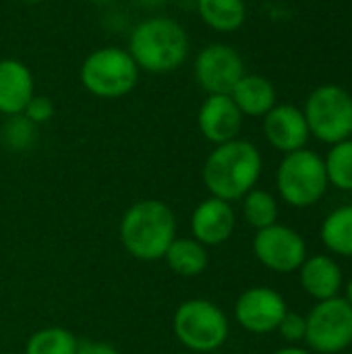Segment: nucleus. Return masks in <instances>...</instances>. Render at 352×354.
Listing matches in <instances>:
<instances>
[{"mask_svg": "<svg viewBox=\"0 0 352 354\" xmlns=\"http://www.w3.org/2000/svg\"><path fill=\"white\" fill-rule=\"evenodd\" d=\"M276 185L288 205L309 207L324 197L330 183L324 160L315 151L303 147L284 156L278 166Z\"/></svg>", "mask_w": 352, "mask_h": 354, "instance_id": "39448f33", "label": "nucleus"}, {"mask_svg": "<svg viewBox=\"0 0 352 354\" xmlns=\"http://www.w3.org/2000/svg\"><path fill=\"white\" fill-rule=\"evenodd\" d=\"M81 85L95 97L118 100L129 95L139 81V66L129 50L108 46L93 50L81 64Z\"/></svg>", "mask_w": 352, "mask_h": 354, "instance_id": "20e7f679", "label": "nucleus"}, {"mask_svg": "<svg viewBox=\"0 0 352 354\" xmlns=\"http://www.w3.org/2000/svg\"><path fill=\"white\" fill-rule=\"evenodd\" d=\"M243 214H245V220L253 228L261 230V228H268V226L276 224V220H278V203L268 191L251 189L243 197Z\"/></svg>", "mask_w": 352, "mask_h": 354, "instance_id": "4be33fe9", "label": "nucleus"}, {"mask_svg": "<svg viewBox=\"0 0 352 354\" xmlns=\"http://www.w3.org/2000/svg\"><path fill=\"white\" fill-rule=\"evenodd\" d=\"M324 245L338 255L352 257V205L332 212L322 224Z\"/></svg>", "mask_w": 352, "mask_h": 354, "instance_id": "aec40b11", "label": "nucleus"}, {"mask_svg": "<svg viewBox=\"0 0 352 354\" xmlns=\"http://www.w3.org/2000/svg\"><path fill=\"white\" fill-rule=\"evenodd\" d=\"M263 133L270 145L284 153L303 149L311 135L303 110L290 104L274 106L263 116Z\"/></svg>", "mask_w": 352, "mask_h": 354, "instance_id": "f8f14e48", "label": "nucleus"}, {"mask_svg": "<svg viewBox=\"0 0 352 354\" xmlns=\"http://www.w3.org/2000/svg\"><path fill=\"white\" fill-rule=\"evenodd\" d=\"M234 226H237V216L232 205L218 197H210L201 201L191 216L193 239L199 241L203 247L226 243L232 236Z\"/></svg>", "mask_w": 352, "mask_h": 354, "instance_id": "4468645a", "label": "nucleus"}, {"mask_svg": "<svg viewBox=\"0 0 352 354\" xmlns=\"http://www.w3.org/2000/svg\"><path fill=\"white\" fill-rule=\"evenodd\" d=\"M274 354H309L305 348H297V346H288V348H282V351H278V353Z\"/></svg>", "mask_w": 352, "mask_h": 354, "instance_id": "cd10ccee", "label": "nucleus"}, {"mask_svg": "<svg viewBox=\"0 0 352 354\" xmlns=\"http://www.w3.org/2000/svg\"><path fill=\"white\" fill-rule=\"evenodd\" d=\"M33 75L29 66L17 58L0 60V114H23L29 100L35 95Z\"/></svg>", "mask_w": 352, "mask_h": 354, "instance_id": "2eb2a0df", "label": "nucleus"}, {"mask_svg": "<svg viewBox=\"0 0 352 354\" xmlns=\"http://www.w3.org/2000/svg\"><path fill=\"white\" fill-rule=\"evenodd\" d=\"M23 2H29V4H37V2H44V0H23Z\"/></svg>", "mask_w": 352, "mask_h": 354, "instance_id": "7c9ffc66", "label": "nucleus"}, {"mask_svg": "<svg viewBox=\"0 0 352 354\" xmlns=\"http://www.w3.org/2000/svg\"><path fill=\"white\" fill-rule=\"evenodd\" d=\"M118 232L124 249L135 259L158 261L164 259L176 239V220L164 201L143 199L124 212Z\"/></svg>", "mask_w": 352, "mask_h": 354, "instance_id": "7ed1b4c3", "label": "nucleus"}, {"mask_svg": "<svg viewBox=\"0 0 352 354\" xmlns=\"http://www.w3.org/2000/svg\"><path fill=\"white\" fill-rule=\"evenodd\" d=\"M91 2H98V4H106V2H112V0H91Z\"/></svg>", "mask_w": 352, "mask_h": 354, "instance_id": "c756f323", "label": "nucleus"}, {"mask_svg": "<svg viewBox=\"0 0 352 354\" xmlns=\"http://www.w3.org/2000/svg\"><path fill=\"white\" fill-rule=\"evenodd\" d=\"M307 344L322 354L342 353L352 346V307L346 299L319 301L307 315Z\"/></svg>", "mask_w": 352, "mask_h": 354, "instance_id": "6e6552de", "label": "nucleus"}, {"mask_svg": "<svg viewBox=\"0 0 352 354\" xmlns=\"http://www.w3.org/2000/svg\"><path fill=\"white\" fill-rule=\"evenodd\" d=\"M23 116H25L27 120H31L35 127H37V124H44V122H48V120L54 116V104H52V100L46 97V95H33V97L29 100V104L25 106Z\"/></svg>", "mask_w": 352, "mask_h": 354, "instance_id": "393cba45", "label": "nucleus"}, {"mask_svg": "<svg viewBox=\"0 0 352 354\" xmlns=\"http://www.w3.org/2000/svg\"><path fill=\"white\" fill-rule=\"evenodd\" d=\"M201 21L220 33H232L243 27L247 19L245 0H197Z\"/></svg>", "mask_w": 352, "mask_h": 354, "instance_id": "a211bd4d", "label": "nucleus"}, {"mask_svg": "<svg viewBox=\"0 0 352 354\" xmlns=\"http://www.w3.org/2000/svg\"><path fill=\"white\" fill-rule=\"evenodd\" d=\"M174 334L180 344L195 353H212L228 338V319L218 305L205 299H191L174 313Z\"/></svg>", "mask_w": 352, "mask_h": 354, "instance_id": "423d86ee", "label": "nucleus"}, {"mask_svg": "<svg viewBox=\"0 0 352 354\" xmlns=\"http://www.w3.org/2000/svg\"><path fill=\"white\" fill-rule=\"evenodd\" d=\"M286 313L288 311L282 295L268 286H255L245 290L234 305L237 322L253 334H268L278 330Z\"/></svg>", "mask_w": 352, "mask_h": 354, "instance_id": "9b49d317", "label": "nucleus"}, {"mask_svg": "<svg viewBox=\"0 0 352 354\" xmlns=\"http://www.w3.org/2000/svg\"><path fill=\"white\" fill-rule=\"evenodd\" d=\"M193 75L207 95H230L245 75V62L234 48L226 44H210L197 54Z\"/></svg>", "mask_w": 352, "mask_h": 354, "instance_id": "1a4fd4ad", "label": "nucleus"}, {"mask_svg": "<svg viewBox=\"0 0 352 354\" xmlns=\"http://www.w3.org/2000/svg\"><path fill=\"white\" fill-rule=\"evenodd\" d=\"M309 133L324 143H340L351 137L352 95L340 85H322L303 108Z\"/></svg>", "mask_w": 352, "mask_h": 354, "instance_id": "0eeeda50", "label": "nucleus"}, {"mask_svg": "<svg viewBox=\"0 0 352 354\" xmlns=\"http://www.w3.org/2000/svg\"><path fill=\"white\" fill-rule=\"evenodd\" d=\"M164 259L174 274L185 278L199 276L207 268V251L195 239H174Z\"/></svg>", "mask_w": 352, "mask_h": 354, "instance_id": "6ab92c4d", "label": "nucleus"}, {"mask_svg": "<svg viewBox=\"0 0 352 354\" xmlns=\"http://www.w3.org/2000/svg\"><path fill=\"white\" fill-rule=\"evenodd\" d=\"M0 139L8 149L25 151L35 141V124L31 120H27L23 114L8 116V120L0 129Z\"/></svg>", "mask_w": 352, "mask_h": 354, "instance_id": "b1692460", "label": "nucleus"}, {"mask_svg": "<svg viewBox=\"0 0 352 354\" xmlns=\"http://www.w3.org/2000/svg\"><path fill=\"white\" fill-rule=\"evenodd\" d=\"M282 338L290 344H297L301 340H305L307 334V317L299 315V313H286L284 319L278 326Z\"/></svg>", "mask_w": 352, "mask_h": 354, "instance_id": "a878e982", "label": "nucleus"}, {"mask_svg": "<svg viewBox=\"0 0 352 354\" xmlns=\"http://www.w3.org/2000/svg\"><path fill=\"white\" fill-rule=\"evenodd\" d=\"M129 54L139 71L164 75L180 68L189 56V35L170 17H149L141 21L129 37Z\"/></svg>", "mask_w": 352, "mask_h": 354, "instance_id": "f03ea898", "label": "nucleus"}, {"mask_svg": "<svg viewBox=\"0 0 352 354\" xmlns=\"http://www.w3.org/2000/svg\"><path fill=\"white\" fill-rule=\"evenodd\" d=\"M77 348L75 334L64 328H46L29 338L25 354H77Z\"/></svg>", "mask_w": 352, "mask_h": 354, "instance_id": "412c9836", "label": "nucleus"}, {"mask_svg": "<svg viewBox=\"0 0 352 354\" xmlns=\"http://www.w3.org/2000/svg\"><path fill=\"white\" fill-rule=\"evenodd\" d=\"M232 102L243 116H266L276 106V87L261 75H243L230 91Z\"/></svg>", "mask_w": 352, "mask_h": 354, "instance_id": "f3484780", "label": "nucleus"}, {"mask_svg": "<svg viewBox=\"0 0 352 354\" xmlns=\"http://www.w3.org/2000/svg\"><path fill=\"white\" fill-rule=\"evenodd\" d=\"M77 354H118V351L102 342H85V344H79Z\"/></svg>", "mask_w": 352, "mask_h": 354, "instance_id": "bb28decb", "label": "nucleus"}, {"mask_svg": "<svg viewBox=\"0 0 352 354\" xmlns=\"http://www.w3.org/2000/svg\"><path fill=\"white\" fill-rule=\"evenodd\" d=\"M346 301H349V305L352 307V280L351 284H349V288H346Z\"/></svg>", "mask_w": 352, "mask_h": 354, "instance_id": "c85d7f7f", "label": "nucleus"}, {"mask_svg": "<svg viewBox=\"0 0 352 354\" xmlns=\"http://www.w3.org/2000/svg\"><path fill=\"white\" fill-rule=\"evenodd\" d=\"M203 183L212 197L224 201L243 199L261 174L259 149L243 139H232L228 143L216 145L203 164Z\"/></svg>", "mask_w": 352, "mask_h": 354, "instance_id": "f257e3e1", "label": "nucleus"}, {"mask_svg": "<svg viewBox=\"0 0 352 354\" xmlns=\"http://www.w3.org/2000/svg\"><path fill=\"white\" fill-rule=\"evenodd\" d=\"M197 124L207 141L222 145L239 137L243 114L230 95H207L199 108Z\"/></svg>", "mask_w": 352, "mask_h": 354, "instance_id": "ddd939ff", "label": "nucleus"}, {"mask_svg": "<svg viewBox=\"0 0 352 354\" xmlns=\"http://www.w3.org/2000/svg\"><path fill=\"white\" fill-rule=\"evenodd\" d=\"M301 270V284L305 292L317 301H328L338 295L342 288V272L332 257L315 255L303 261Z\"/></svg>", "mask_w": 352, "mask_h": 354, "instance_id": "dca6fc26", "label": "nucleus"}, {"mask_svg": "<svg viewBox=\"0 0 352 354\" xmlns=\"http://www.w3.org/2000/svg\"><path fill=\"white\" fill-rule=\"evenodd\" d=\"M324 164L328 183L342 191H352V139L334 143Z\"/></svg>", "mask_w": 352, "mask_h": 354, "instance_id": "5701e85b", "label": "nucleus"}, {"mask_svg": "<svg viewBox=\"0 0 352 354\" xmlns=\"http://www.w3.org/2000/svg\"><path fill=\"white\" fill-rule=\"evenodd\" d=\"M253 253L268 270L278 274H290L307 259L303 236L282 224H272L257 230L253 239Z\"/></svg>", "mask_w": 352, "mask_h": 354, "instance_id": "9d476101", "label": "nucleus"}, {"mask_svg": "<svg viewBox=\"0 0 352 354\" xmlns=\"http://www.w3.org/2000/svg\"><path fill=\"white\" fill-rule=\"evenodd\" d=\"M351 137H352V131H351Z\"/></svg>", "mask_w": 352, "mask_h": 354, "instance_id": "2f4dec72", "label": "nucleus"}]
</instances>
